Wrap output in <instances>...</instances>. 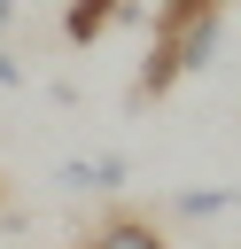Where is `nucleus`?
Returning <instances> with one entry per match:
<instances>
[{
  "label": "nucleus",
  "instance_id": "nucleus-1",
  "mask_svg": "<svg viewBox=\"0 0 241 249\" xmlns=\"http://www.w3.org/2000/svg\"><path fill=\"white\" fill-rule=\"evenodd\" d=\"M148 62H140V78H132V101H163L179 78H194V70H210V54H218V39H225V0H163L155 16H148Z\"/></svg>",
  "mask_w": 241,
  "mask_h": 249
},
{
  "label": "nucleus",
  "instance_id": "nucleus-2",
  "mask_svg": "<svg viewBox=\"0 0 241 249\" xmlns=\"http://www.w3.org/2000/svg\"><path fill=\"white\" fill-rule=\"evenodd\" d=\"M117 23H140V8H132V0H70V8H62V39H70V47H101Z\"/></svg>",
  "mask_w": 241,
  "mask_h": 249
},
{
  "label": "nucleus",
  "instance_id": "nucleus-3",
  "mask_svg": "<svg viewBox=\"0 0 241 249\" xmlns=\"http://www.w3.org/2000/svg\"><path fill=\"white\" fill-rule=\"evenodd\" d=\"M233 210H241V187H179V195H171V218H187V226L233 218Z\"/></svg>",
  "mask_w": 241,
  "mask_h": 249
},
{
  "label": "nucleus",
  "instance_id": "nucleus-4",
  "mask_svg": "<svg viewBox=\"0 0 241 249\" xmlns=\"http://www.w3.org/2000/svg\"><path fill=\"white\" fill-rule=\"evenodd\" d=\"M86 249H163V233H155L148 218L117 210V218H101V226H93V241H86Z\"/></svg>",
  "mask_w": 241,
  "mask_h": 249
},
{
  "label": "nucleus",
  "instance_id": "nucleus-5",
  "mask_svg": "<svg viewBox=\"0 0 241 249\" xmlns=\"http://www.w3.org/2000/svg\"><path fill=\"white\" fill-rule=\"evenodd\" d=\"M124 179H132V163H124V156H78V163H62V187H86V195L124 187Z\"/></svg>",
  "mask_w": 241,
  "mask_h": 249
},
{
  "label": "nucleus",
  "instance_id": "nucleus-6",
  "mask_svg": "<svg viewBox=\"0 0 241 249\" xmlns=\"http://www.w3.org/2000/svg\"><path fill=\"white\" fill-rule=\"evenodd\" d=\"M16 86H23V54L0 39V93H16Z\"/></svg>",
  "mask_w": 241,
  "mask_h": 249
},
{
  "label": "nucleus",
  "instance_id": "nucleus-7",
  "mask_svg": "<svg viewBox=\"0 0 241 249\" xmlns=\"http://www.w3.org/2000/svg\"><path fill=\"white\" fill-rule=\"evenodd\" d=\"M16 16H23V8H16V0H0V39L16 31Z\"/></svg>",
  "mask_w": 241,
  "mask_h": 249
}]
</instances>
